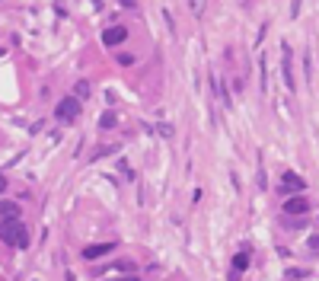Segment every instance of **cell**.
I'll list each match as a JSON object with an SVG mask.
<instances>
[{
	"label": "cell",
	"instance_id": "6da1fadb",
	"mask_svg": "<svg viewBox=\"0 0 319 281\" xmlns=\"http://www.w3.org/2000/svg\"><path fill=\"white\" fill-rule=\"evenodd\" d=\"M0 240H7L16 249H26L29 246V230L19 224V217H3L0 220Z\"/></svg>",
	"mask_w": 319,
	"mask_h": 281
},
{
	"label": "cell",
	"instance_id": "7a4b0ae2",
	"mask_svg": "<svg viewBox=\"0 0 319 281\" xmlns=\"http://www.w3.org/2000/svg\"><path fill=\"white\" fill-rule=\"evenodd\" d=\"M54 118L61 125H74L77 118H80V99L77 96H64L58 106H54Z\"/></svg>",
	"mask_w": 319,
	"mask_h": 281
},
{
	"label": "cell",
	"instance_id": "3957f363",
	"mask_svg": "<svg viewBox=\"0 0 319 281\" xmlns=\"http://www.w3.org/2000/svg\"><path fill=\"white\" fill-rule=\"evenodd\" d=\"M303 189H306V182H303V179H300V176H297L294 169H284V173H281V182H278V189H274V192H278L281 198H287V195H294V192L300 195Z\"/></svg>",
	"mask_w": 319,
	"mask_h": 281
},
{
	"label": "cell",
	"instance_id": "277c9868",
	"mask_svg": "<svg viewBox=\"0 0 319 281\" xmlns=\"http://www.w3.org/2000/svg\"><path fill=\"white\" fill-rule=\"evenodd\" d=\"M281 74H284V83H287V90L294 93V90H297V80H294V51H290V45L281 48Z\"/></svg>",
	"mask_w": 319,
	"mask_h": 281
},
{
	"label": "cell",
	"instance_id": "5b68a950",
	"mask_svg": "<svg viewBox=\"0 0 319 281\" xmlns=\"http://www.w3.org/2000/svg\"><path fill=\"white\" fill-rule=\"evenodd\" d=\"M125 38H128V29H125V26H112V29L102 32V45L115 48V45H122Z\"/></svg>",
	"mask_w": 319,
	"mask_h": 281
},
{
	"label": "cell",
	"instance_id": "8992f818",
	"mask_svg": "<svg viewBox=\"0 0 319 281\" xmlns=\"http://www.w3.org/2000/svg\"><path fill=\"white\" fill-rule=\"evenodd\" d=\"M310 211V201H306L303 195H287V201H284V214H306Z\"/></svg>",
	"mask_w": 319,
	"mask_h": 281
},
{
	"label": "cell",
	"instance_id": "52a82bcc",
	"mask_svg": "<svg viewBox=\"0 0 319 281\" xmlns=\"http://www.w3.org/2000/svg\"><path fill=\"white\" fill-rule=\"evenodd\" d=\"M246 268H249V249H243V252H236V256H233V281L239 278Z\"/></svg>",
	"mask_w": 319,
	"mask_h": 281
},
{
	"label": "cell",
	"instance_id": "ba28073f",
	"mask_svg": "<svg viewBox=\"0 0 319 281\" xmlns=\"http://www.w3.org/2000/svg\"><path fill=\"white\" fill-rule=\"evenodd\" d=\"M112 249H115V243H99V246H86L83 256L86 259H99V256H106V252H112Z\"/></svg>",
	"mask_w": 319,
	"mask_h": 281
},
{
	"label": "cell",
	"instance_id": "9c48e42d",
	"mask_svg": "<svg viewBox=\"0 0 319 281\" xmlns=\"http://www.w3.org/2000/svg\"><path fill=\"white\" fill-rule=\"evenodd\" d=\"M0 217H19V205L10 198H0Z\"/></svg>",
	"mask_w": 319,
	"mask_h": 281
},
{
	"label": "cell",
	"instance_id": "30bf717a",
	"mask_svg": "<svg viewBox=\"0 0 319 281\" xmlns=\"http://www.w3.org/2000/svg\"><path fill=\"white\" fill-rule=\"evenodd\" d=\"M115 125H118V118H115V112H106L102 118H99V128H106V131H112Z\"/></svg>",
	"mask_w": 319,
	"mask_h": 281
},
{
	"label": "cell",
	"instance_id": "8fae6325",
	"mask_svg": "<svg viewBox=\"0 0 319 281\" xmlns=\"http://www.w3.org/2000/svg\"><path fill=\"white\" fill-rule=\"evenodd\" d=\"M90 93H93V90H90V83H86V80H80V83L74 86V96H77V99H86Z\"/></svg>",
	"mask_w": 319,
	"mask_h": 281
},
{
	"label": "cell",
	"instance_id": "7c38bea8",
	"mask_svg": "<svg viewBox=\"0 0 319 281\" xmlns=\"http://www.w3.org/2000/svg\"><path fill=\"white\" fill-rule=\"evenodd\" d=\"M115 150H118V144H112V147H96L90 157H93V160H102V157H109V153H115Z\"/></svg>",
	"mask_w": 319,
	"mask_h": 281
},
{
	"label": "cell",
	"instance_id": "4fadbf2b",
	"mask_svg": "<svg viewBox=\"0 0 319 281\" xmlns=\"http://www.w3.org/2000/svg\"><path fill=\"white\" fill-rule=\"evenodd\" d=\"M115 61L122 64V67H131V64H134V54H118V58H115Z\"/></svg>",
	"mask_w": 319,
	"mask_h": 281
},
{
	"label": "cell",
	"instance_id": "5bb4252c",
	"mask_svg": "<svg viewBox=\"0 0 319 281\" xmlns=\"http://www.w3.org/2000/svg\"><path fill=\"white\" fill-rule=\"evenodd\" d=\"M255 182H258V189H265V185H268V179H265V169H258V173H255Z\"/></svg>",
	"mask_w": 319,
	"mask_h": 281
},
{
	"label": "cell",
	"instance_id": "9a60e30c",
	"mask_svg": "<svg viewBox=\"0 0 319 281\" xmlns=\"http://www.w3.org/2000/svg\"><path fill=\"white\" fill-rule=\"evenodd\" d=\"M290 16H294V19L300 16V0H294V3H290Z\"/></svg>",
	"mask_w": 319,
	"mask_h": 281
},
{
	"label": "cell",
	"instance_id": "2e32d148",
	"mask_svg": "<svg viewBox=\"0 0 319 281\" xmlns=\"http://www.w3.org/2000/svg\"><path fill=\"white\" fill-rule=\"evenodd\" d=\"M191 10H195V13H201V10H205V0H191Z\"/></svg>",
	"mask_w": 319,
	"mask_h": 281
},
{
	"label": "cell",
	"instance_id": "e0dca14e",
	"mask_svg": "<svg viewBox=\"0 0 319 281\" xmlns=\"http://www.w3.org/2000/svg\"><path fill=\"white\" fill-rule=\"evenodd\" d=\"M0 192H7V176L0 173Z\"/></svg>",
	"mask_w": 319,
	"mask_h": 281
},
{
	"label": "cell",
	"instance_id": "ac0fdd59",
	"mask_svg": "<svg viewBox=\"0 0 319 281\" xmlns=\"http://www.w3.org/2000/svg\"><path fill=\"white\" fill-rule=\"evenodd\" d=\"M118 281H141V278H137V275L131 272V275H125V278H118Z\"/></svg>",
	"mask_w": 319,
	"mask_h": 281
},
{
	"label": "cell",
	"instance_id": "d6986e66",
	"mask_svg": "<svg viewBox=\"0 0 319 281\" xmlns=\"http://www.w3.org/2000/svg\"><path fill=\"white\" fill-rule=\"evenodd\" d=\"M310 246H313V249H319V233H316V236L310 240Z\"/></svg>",
	"mask_w": 319,
	"mask_h": 281
}]
</instances>
